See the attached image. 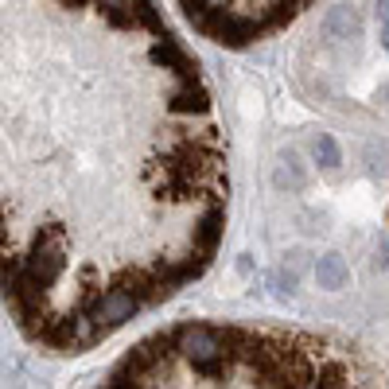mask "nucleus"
Returning <instances> with one entry per match:
<instances>
[{
	"instance_id": "5",
	"label": "nucleus",
	"mask_w": 389,
	"mask_h": 389,
	"mask_svg": "<svg viewBox=\"0 0 389 389\" xmlns=\"http://www.w3.org/2000/svg\"><path fill=\"white\" fill-rule=\"evenodd\" d=\"M323 152V164H327V168H335L338 164V148H335V140H331V136H319V140H315V156Z\"/></svg>"
},
{
	"instance_id": "6",
	"label": "nucleus",
	"mask_w": 389,
	"mask_h": 389,
	"mask_svg": "<svg viewBox=\"0 0 389 389\" xmlns=\"http://www.w3.org/2000/svg\"><path fill=\"white\" fill-rule=\"evenodd\" d=\"M381 39H385V47H389V4L381 8Z\"/></svg>"
},
{
	"instance_id": "1",
	"label": "nucleus",
	"mask_w": 389,
	"mask_h": 389,
	"mask_svg": "<svg viewBox=\"0 0 389 389\" xmlns=\"http://www.w3.org/2000/svg\"><path fill=\"white\" fill-rule=\"evenodd\" d=\"M230 171L199 59L152 4H0V288L59 355L199 280Z\"/></svg>"
},
{
	"instance_id": "4",
	"label": "nucleus",
	"mask_w": 389,
	"mask_h": 389,
	"mask_svg": "<svg viewBox=\"0 0 389 389\" xmlns=\"http://www.w3.org/2000/svg\"><path fill=\"white\" fill-rule=\"evenodd\" d=\"M315 277H319V288H343L350 280V269L343 265V257L338 253H327V257H319V265H315Z\"/></svg>"
},
{
	"instance_id": "3",
	"label": "nucleus",
	"mask_w": 389,
	"mask_h": 389,
	"mask_svg": "<svg viewBox=\"0 0 389 389\" xmlns=\"http://www.w3.org/2000/svg\"><path fill=\"white\" fill-rule=\"evenodd\" d=\"M312 4H183V16L194 32L226 47H246L253 39L288 27Z\"/></svg>"
},
{
	"instance_id": "2",
	"label": "nucleus",
	"mask_w": 389,
	"mask_h": 389,
	"mask_svg": "<svg viewBox=\"0 0 389 389\" xmlns=\"http://www.w3.org/2000/svg\"><path fill=\"white\" fill-rule=\"evenodd\" d=\"M102 389H374L347 347L312 331L191 319L133 347Z\"/></svg>"
}]
</instances>
